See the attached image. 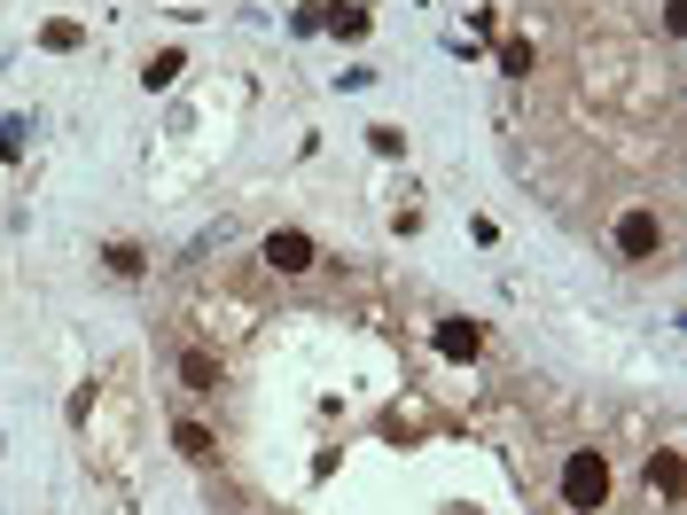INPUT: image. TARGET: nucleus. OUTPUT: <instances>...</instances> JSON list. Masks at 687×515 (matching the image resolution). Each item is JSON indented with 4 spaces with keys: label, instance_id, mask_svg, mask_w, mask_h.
Returning <instances> with one entry per match:
<instances>
[{
    "label": "nucleus",
    "instance_id": "f257e3e1",
    "mask_svg": "<svg viewBox=\"0 0 687 515\" xmlns=\"http://www.w3.org/2000/svg\"><path fill=\"white\" fill-rule=\"evenodd\" d=\"M563 500L570 507H601V500H610V461H601V453H570L563 461Z\"/></svg>",
    "mask_w": 687,
    "mask_h": 515
},
{
    "label": "nucleus",
    "instance_id": "f03ea898",
    "mask_svg": "<svg viewBox=\"0 0 687 515\" xmlns=\"http://www.w3.org/2000/svg\"><path fill=\"white\" fill-rule=\"evenodd\" d=\"M313 258H320V250H313L305 227H274V234H266V266H274V274H305Z\"/></svg>",
    "mask_w": 687,
    "mask_h": 515
},
{
    "label": "nucleus",
    "instance_id": "7ed1b4c3",
    "mask_svg": "<svg viewBox=\"0 0 687 515\" xmlns=\"http://www.w3.org/2000/svg\"><path fill=\"white\" fill-rule=\"evenodd\" d=\"M618 250H625V258H656V250H664L656 211H625V219H618Z\"/></svg>",
    "mask_w": 687,
    "mask_h": 515
},
{
    "label": "nucleus",
    "instance_id": "20e7f679",
    "mask_svg": "<svg viewBox=\"0 0 687 515\" xmlns=\"http://www.w3.org/2000/svg\"><path fill=\"white\" fill-rule=\"evenodd\" d=\"M438 352L446 360H477L484 352V328L477 320H438Z\"/></svg>",
    "mask_w": 687,
    "mask_h": 515
},
{
    "label": "nucleus",
    "instance_id": "39448f33",
    "mask_svg": "<svg viewBox=\"0 0 687 515\" xmlns=\"http://www.w3.org/2000/svg\"><path fill=\"white\" fill-rule=\"evenodd\" d=\"M188 70V55L181 47H164V55H149V70H141V86H149V95H156V86H172V78H181Z\"/></svg>",
    "mask_w": 687,
    "mask_h": 515
},
{
    "label": "nucleus",
    "instance_id": "423d86ee",
    "mask_svg": "<svg viewBox=\"0 0 687 515\" xmlns=\"http://www.w3.org/2000/svg\"><path fill=\"white\" fill-rule=\"evenodd\" d=\"M320 24H328V32H344V40H360V32H368V9H360V0H336Z\"/></svg>",
    "mask_w": 687,
    "mask_h": 515
},
{
    "label": "nucleus",
    "instance_id": "0eeeda50",
    "mask_svg": "<svg viewBox=\"0 0 687 515\" xmlns=\"http://www.w3.org/2000/svg\"><path fill=\"white\" fill-rule=\"evenodd\" d=\"M172 446H181L188 461H211V429L204 421H181V429H172Z\"/></svg>",
    "mask_w": 687,
    "mask_h": 515
},
{
    "label": "nucleus",
    "instance_id": "6e6552de",
    "mask_svg": "<svg viewBox=\"0 0 687 515\" xmlns=\"http://www.w3.org/2000/svg\"><path fill=\"white\" fill-rule=\"evenodd\" d=\"M181 383H188V391H219V360L188 352V360H181Z\"/></svg>",
    "mask_w": 687,
    "mask_h": 515
},
{
    "label": "nucleus",
    "instance_id": "1a4fd4ad",
    "mask_svg": "<svg viewBox=\"0 0 687 515\" xmlns=\"http://www.w3.org/2000/svg\"><path fill=\"white\" fill-rule=\"evenodd\" d=\"M679 476H687L679 453H656V461H648V484H656V492H679Z\"/></svg>",
    "mask_w": 687,
    "mask_h": 515
},
{
    "label": "nucleus",
    "instance_id": "9d476101",
    "mask_svg": "<svg viewBox=\"0 0 687 515\" xmlns=\"http://www.w3.org/2000/svg\"><path fill=\"white\" fill-rule=\"evenodd\" d=\"M500 70H508V78H532V47L508 40V47H500Z\"/></svg>",
    "mask_w": 687,
    "mask_h": 515
},
{
    "label": "nucleus",
    "instance_id": "9b49d317",
    "mask_svg": "<svg viewBox=\"0 0 687 515\" xmlns=\"http://www.w3.org/2000/svg\"><path fill=\"white\" fill-rule=\"evenodd\" d=\"M40 40H47V47H55V55H70V47H78V24H70V17H55V24H47V32H40Z\"/></svg>",
    "mask_w": 687,
    "mask_h": 515
},
{
    "label": "nucleus",
    "instance_id": "f8f14e48",
    "mask_svg": "<svg viewBox=\"0 0 687 515\" xmlns=\"http://www.w3.org/2000/svg\"><path fill=\"white\" fill-rule=\"evenodd\" d=\"M102 258H110V274H141V250H133V242H110Z\"/></svg>",
    "mask_w": 687,
    "mask_h": 515
},
{
    "label": "nucleus",
    "instance_id": "ddd939ff",
    "mask_svg": "<svg viewBox=\"0 0 687 515\" xmlns=\"http://www.w3.org/2000/svg\"><path fill=\"white\" fill-rule=\"evenodd\" d=\"M24 133H32L24 118H9V125H0V156H24Z\"/></svg>",
    "mask_w": 687,
    "mask_h": 515
}]
</instances>
